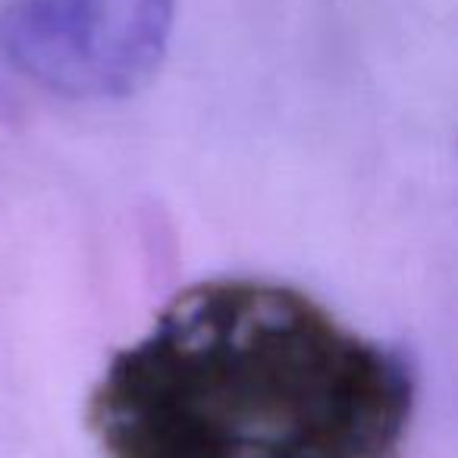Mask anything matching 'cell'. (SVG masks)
Returning <instances> with one entry per match:
<instances>
[{
  "label": "cell",
  "mask_w": 458,
  "mask_h": 458,
  "mask_svg": "<svg viewBox=\"0 0 458 458\" xmlns=\"http://www.w3.org/2000/svg\"><path fill=\"white\" fill-rule=\"evenodd\" d=\"M405 355L283 283L204 280L110 358L89 399L104 458H402Z\"/></svg>",
  "instance_id": "6da1fadb"
},
{
  "label": "cell",
  "mask_w": 458,
  "mask_h": 458,
  "mask_svg": "<svg viewBox=\"0 0 458 458\" xmlns=\"http://www.w3.org/2000/svg\"><path fill=\"white\" fill-rule=\"evenodd\" d=\"M176 0H7L0 57L66 98H129L160 70Z\"/></svg>",
  "instance_id": "7a4b0ae2"
}]
</instances>
